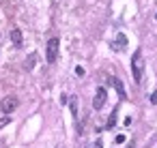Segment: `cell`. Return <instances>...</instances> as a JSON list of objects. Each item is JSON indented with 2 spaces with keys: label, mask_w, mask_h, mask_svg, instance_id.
I'll return each mask as SVG.
<instances>
[{
  "label": "cell",
  "mask_w": 157,
  "mask_h": 148,
  "mask_svg": "<svg viewBox=\"0 0 157 148\" xmlns=\"http://www.w3.org/2000/svg\"><path fill=\"white\" fill-rule=\"evenodd\" d=\"M131 73H134L136 84H140L142 73H144V54H142V50H136V54L131 56Z\"/></svg>",
  "instance_id": "6da1fadb"
},
{
  "label": "cell",
  "mask_w": 157,
  "mask_h": 148,
  "mask_svg": "<svg viewBox=\"0 0 157 148\" xmlns=\"http://www.w3.org/2000/svg\"><path fill=\"white\" fill-rule=\"evenodd\" d=\"M45 58H48V62H56L58 58V39L56 36H52V39L48 41V50H45Z\"/></svg>",
  "instance_id": "7a4b0ae2"
},
{
  "label": "cell",
  "mask_w": 157,
  "mask_h": 148,
  "mask_svg": "<svg viewBox=\"0 0 157 148\" xmlns=\"http://www.w3.org/2000/svg\"><path fill=\"white\" fill-rule=\"evenodd\" d=\"M20 105V101H17L15 97H4L2 101H0V109H2L4 114H11V112H15V107Z\"/></svg>",
  "instance_id": "3957f363"
},
{
  "label": "cell",
  "mask_w": 157,
  "mask_h": 148,
  "mask_svg": "<svg viewBox=\"0 0 157 148\" xmlns=\"http://www.w3.org/2000/svg\"><path fill=\"white\" fill-rule=\"evenodd\" d=\"M106 97H108V95H106V88L99 86L97 92H95V99H93V107H95V109H101V107L106 105Z\"/></svg>",
  "instance_id": "277c9868"
},
{
  "label": "cell",
  "mask_w": 157,
  "mask_h": 148,
  "mask_svg": "<svg viewBox=\"0 0 157 148\" xmlns=\"http://www.w3.org/2000/svg\"><path fill=\"white\" fill-rule=\"evenodd\" d=\"M108 82H110V84H112V86L116 88V92H118V99H123V101H125V99H127V95H125V88H123V82H121V79H118V77H110Z\"/></svg>",
  "instance_id": "5b68a950"
},
{
  "label": "cell",
  "mask_w": 157,
  "mask_h": 148,
  "mask_svg": "<svg viewBox=\"0 0 157 148\" xmlns=\"http://www.w3.org/2000/svg\"><path fill=\"white\" fill-rule=\"evenodd\" d=\"M127 47V36L123 32L116 34V41H114V50H125Z\"/></svg>",
  "instance_id": "8992f818"
},
{
  "label": "cell",
  "mask_w": 157,
  "mask_h": 148,
  "mask_svg": "<svg viewBox=\"0 0 157 148\" xmlns=\"http://www.w3.org/2000/svg\"><path fill=\"white\" fill-rule=\"evenodd\" d=\"M11 41H13L15 47H20V45H22V30L20 28H13L11 30Z\"/></svg>",
  "instance_id": "52a82bcc"
},
{
  "label": "cell",
  "mask_w": 157,
  "mask_h": 148,
  "mask_svg": "<svg viewBox=\"0 0 157 148\" xmlns=\"http://www.w3.org/2000/svg\"><path fill=\"white\" fill-rule=\"evenodd\" d=\"M69 107H71V116L78 118V97H69Z\"/></svg>",
  "instance_id": "ba28073f"
},
{
  "label": "cell",
  "mask_w": 157,
  "mask_h": 148,
  "mask_svg": "<svg viewBox=\"0 0 157 148\" xmlns=\"http://www.w3.org/2000/svg\"><path fill=\"white\" fill-rule=\"evenodd\" d=\"M34 62H37V54L32 52V54H30V56H28V58H26V64H24V67H26V71H30V69L34 67Z\"/></svg>",
  "instance_id": "9c48e42d"
},
{
  "label": "cell",
  "mask_w": 157,
  "mask_h": 148,
  "mask_svg": "<svg viewBox=\"0 0 157 148\" xmlns=\"http://www.w3.org/2000/svg\"><path fill=\"white\" fill-rule=\"evenodd\" d=\"M116 114H118V109H114V112L110 114V118H108V125H106V129H112V127L116 125Z\"/></svg>",
  "instance_id": "30bf717a"
},
{
  "label": "cell",
  "mask_w": 157,
  "mask_h": 148,
  "mask_svg": "<svg viewBox=\"0 0 157 148\" xmlns=\"http://www.w3.org/2000/svg\"><path fill=\"white\" fill-rule=\"evenodd\" d=\"M9 122H11V116H4V118H0V129H4Z\"/></svg>",
  "instance_id": "8fae6325"
},
{
  "label": "cell",
  "mask_w": 157,
  "mask_h": 148,
  "mask_svg": "<svg viewBox=\"0 0 157 148\" xmlns=\"http://www.w3.org/2000/svg\"><path fill=\"white\" fill-rule=\"evenodd\" d=\"M125 140H127L125 135H116V137H114V142H116V144H125Z\"/></svg>",
  "instance_id": "7c38bea8"
},
{
  "label": "cell",
  "mask_w": 157,
  "mask_h": 148,
  "mask_svg": "<svg viewBox=\"0 0 157 148\" xmlns=\"http://www.w3.org/2000/svg\"><path fill=\"white\" fill-rule=\"evenodd\" d=\"M76 75L82 77V75H84V69H82V67H76Z\"/></svg>",
  "instance_id": "4fadbf2b"
},
{
  "label": "cell",
  "mask_w": 157,
  "mask_h": 148,
  "mask_svg": "<svg viewBox=\"0 0 157 148\" xmlns=\"http://www.w3.org/2000/svg\"><path fill=\"white\" fill-rule=\"evenodd\" d=\"M151 103H153V105L157 103V92H151Z\"/></svg>",
  "instance_id": "5bb4252c"
},
{
  "label": "cell",
  "mask_w": 157,
  "mask_h": 148,
  "mask_svg": "<svg viewBox=\"0 0 157 148\" xmlns=\"http://www.w3.org/2000/svg\"><path fill=\"white\" fill-rule=\"evenodd\" d=\"M93 148H103V144H101V140H97V142L93 144Z\"/></svg>",
  "instance_id": "9a60e30c"
},
{
  "label": "cell",
  "mask_w": 157,
  "mask_h": 148,
  "mask_svg": "<svg viewBox=\"0 0 157 148\" xmlns=\"http://www.w3.org/2000/svg\"><path fill=\"white\" fill-rule=\"evenodd\" d=\"M155 20H157V15H155Z\"/></svg>",
  "instance_id": "2e32d148"
}]
</instances>
